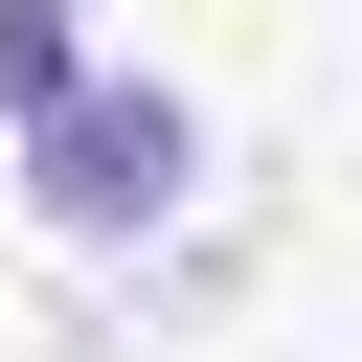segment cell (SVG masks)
I'll use <instances>...</instances> for the list:
<instances>
[{"label":"cell","mask_w":362,"mask_h":362,"mask_svg":"<svg viewBox=\"0 0 362 362\" xmlns=\"http://www.w3.org/2000/svg\"><path fill=\"white\" fill-rule=\"evenodd\" d=\"M45 90H90V45H68V0H0V113H45Z\"/></svg>","instance_id":"2"},{"label":"cell","mask_w":362,"mask_h":362,"mask_svg":"<svg viewBox=\"0 0 362 362\" xmlns=\"http://www.w3.org/2000/svg\"><path fill=\"white\" fill-rule=\"evenodd\" d=\"M181 181H204V113H181V90H136V68H90V90H45V113H23V204H45L68 249L181 226Z\"/></svg>","instance_id":"1"}]
</instances>
